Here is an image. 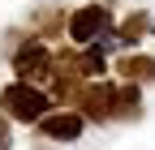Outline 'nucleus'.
<instances>
[{"mask_svg": "<svg viewBox=\"0 0 155 150\" xmlns=\"http://www.w3.org/2000/svg\"><path fill=\"white\" fill-rule=\"evenodd\" d=\"M134 111H138V90L116 86V116H134Z\"/></svg>", "mask_w": 155, "mask_h": 150, "instance_id": "6e6552de", "label": "nucleus"}, {"mask_svg": "<svg viewBox=\"0 0 155 150\" xmlns=\"http://www.w3.org/2000/svg\"><path fill=\"white\" fill-rule=\"evenodd\" d=\"M108 26H112V17H108L104 5H82V9H73V17H69V39L78 47H91V43H99L108 34Z\"/></svg>", "mask_w": 155, "mask_h": 150, "instance_id": "7ed1b4c3", "label": "nucleus"}, {"mask_svg": "<svg viewBox=\"0 0 155 150\" xmlns=\"http://www.w3.org/2000/svg\"><path fill=\"white\" fill-rule=\"evenodd\" d=\"M0 111L13 116V120H22V124H39V120L52 111V99H48L39 86L13 82V86H5V95H0Z\"/></svg>", "mask_w": 155, "mask_h": 150, "instance_id": "f257e3e1", "label": "nucleus"}, {"mask_svg": "<svg viewBox=\"0 0 155 150\" xmlns=\"http://www.w3.org/2000/svg\"><path fill=\"white\" fill-rule=\"evenodd\" d=\"M13 146V137H9V116L0 111V150H9Z\"/></svg>", "mask_w": 155, "mask_h": 150, "instance_id": "1a4fd4ad", "label": "nucleus"}, {"mask_svg": "<svg viewBox=\"0 0 155 150\" xmlns=\"http://www.w3.org/2000/svg\"><path fill=\"white\" fill-rule=\"evenodd\" d=\"M82 129H86V120L78 111H48L39 120V133L52 137V142H73V137H82Z\"/></svg>", "mask_w": 155, "mask_h": 150, "instance_id": "39448f33", "label": "nucleus"}, {"mask_svg": "<svg viewBox=\"0 0 155 150\" xmlns=\"http://www.w3.org/2000/svg\"><path fill=\"white\" fill-rule=\"evenodd\" d=\"M116 73L134 86V82H155V60L151 56H125L121 64H116Z\"/></svg>", "mask_w": 155, "mask_h": 150, "instance_id": "423d86ee", "label": "nucleus"}, {"mask_svg": "<svg viewBox=\"0 0 155 150\" xmlns=\"http://www.w3.org/2000/svg\"><path fill=\"white\" fill-rule=\"evenodd\" d=\"M82 111L91 120H112L116 116V86L112 82H91L82 90Z\"/></svg>", "mask_w": 155, "mask_h": 150, "instance_id": "20e7f679", "label": "nucleus"}, {"mask_svg": "<svg viewBox=\"0 0 155 150\" xmlns=\"http://www.w3.org/2000/svg\"><path fill=\"white\" fill-rule=\"evenodd\" d=\"M147 30H151V17H147V13H129V22L121 26V43H125V47H129V43H138Z\"/></svg>", "mask_w": 155, "mask_h": 150, "instance_id": "0eeeda50", "label": "nucleus"}, {"mask_svg": "<svg viewBox=\"0 0 155 150\" xmlns=\"http://www.w3.org/2000/svg\"><path fill=\"white\" fill-rule=\"evenodd\" d=\"M52 47L48 43H26L22 52L13 56V73H17V82H26V86H39V82H52Z\"/></svg>", "mask_w": 155, "mask_h": 150, "instance_id": "f03ea898", "label": "nucleus"}]
</instances>
